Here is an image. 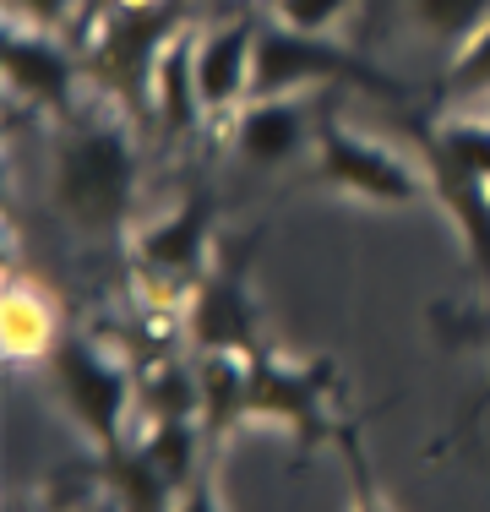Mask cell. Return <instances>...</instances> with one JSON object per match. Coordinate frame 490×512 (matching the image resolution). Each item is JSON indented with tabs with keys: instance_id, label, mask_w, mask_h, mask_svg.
Returning a JSON list of instances; mask_svg holds the SVG:
<instances>
[{
	"instance_id": "cell-18",
	"label": "cell",
	"mask_w": 490,
	"mask_h": 512,
	"mask_svg": "<svg viewBox=\"0 0 490 512\" xmlns=\"http://www.w3.org/2000/svg\"><path fill=\"white\" fill-rule=\"evenodd\" d=\"M409 22L425 39H441L458 50L463 39H474L490 22V0H409Z\"/></svg>"
},
{
	"instance_id": "cell-2",
	"label": "cell",
	"mask_w": 490,
	"mask_h": 512,
	"mask_svg": "<svg viewBox=\"0 0 490 512\" xmlns=\"http://www.w3.org/2000/svg\"><path fill=\"white\" fill-rule=\"evenodd\" d=\"M44 376L55 387L66 420L93 442L98 458H115L131 447V420H137V371L104 349L88 333H66L55 355L44 360Z\"/></svg>"
},
{
	"instance_id": "cell-1",
	"label": "cell",
	"mask_w": 490,
	"mask_h": 512,
	"mask_svg": "<svg viewBox=\"0 0 490 512\" xmlns=\"http://www.w3.org/2000/svg\"><path fill=\"white\" fill-rule=\"evenodd\" d=\"M142 153L120 109L77 104L60 120L49 158V202L77 235H120L137 207Z\"/></svg>"
},
{
	"instance_id": "cell-13",
	"label": "cell",
	"mask_w": 490,
	"mask_h": 512,
	"mask_svg": "<svg viewBox=\"0 0 490 512\" xmlns=\"http://www.w3.org/2000/svg\"><path fill=\"white\" fill-rule=\"evenodd\" d=\"M66 338L60 327V300L44 284H33L28 273L6 278V295H0V349L11 365H44L55 355V344Z\"/></svg>"
},
{
	"instance_id": "cell-16",
	"label": "cell",
	"mask_w": 490,
	"mask_h": 512,
	"mask_svg": "<svg viewBox=\"0 0 490 512\" xmlns=\"http://www.w3.org/2000/svg\"><path fill=\"white\" fill-rule=\"evenodd\" d=\"M137 420H202V387H196V360H158L153 371H137Z\"/></svg>"
},
{
	"instance_id": "cell-20",
	"label": "cell",
	"mask_w": 490,
	"mask_h": 512,
	"mask_svg": "<svg viewBox=\"0 0 490 512\" xmlns=\"http://www.w3.org/2000/svg\"><path fill=\"white\" fill-rule=\"evenodd\" d=\"M360 0H273V22L284 28H300V33H338V22Z\"/></svg>"
},
{
	"instance_id": "cell-11",
	"label": "cell",
	"mask_w": 490,
	"mask_h": 512,
	"mask_svg": "<svg viewBox=\"0 0 490 512\" xmlns=\"http://www.w3.org/2000/svg\"><path fill=\"white\" fill-rule=\"evenodd\" d=\"M322 93H284V99H251L229 120V142H235L240 164L251 169H289L300 153L316 148V126H322Z\"/></svg>"
},
{
	"instance_id": "cell-15",
	"label": "cell",
	"mask_w": 490,
	"mask_h": 512,
	"mask_svg": "<svg viewBox=\"0 0 490 512\" xmlns=\"http://www.w3.org/2000/svg\"><path fill=\"white\" fill-rule=\"evenodd\" d=\"M196 387H202V431L224 442L245 425V355H196Z\"/></svg>"
},
{
	"instance_id": "cell-4",
	"label": "cell",
	"mask_w": 490,
	"mask_h": 512,
	"mask_svg": "<svg viewBox=\"0 0 490 512\" xmlns=\"http://www.w3.org/2000/svg\"><path fill=\"white\" fill-rule=\"evenodd\" d=\"M311 175L333 197L371 207H420L431 197V175H425L420 153H398L365 131L343 126L333 109H322V126H316Z\"/></svg>"
},
{
	"instance_id": "cell-24",
	"label": "cell",
	"mask_w": 490,
	"mask_h": 512,
	"mask_svg": "<svg viewBox=\"0 0 490 512\" xmlns=\"http://www.w3.org/2000/svg\"><path fill=\"white\" fill-rule=\"evenodd\" d=\"M480 414H490V382L480 387V393H474V404H469V414H463V420H458V431H469V425L480 420Z\"/></svg>"
},
{
	"instance_id": "cell-8",
	"label": "cell",
	"mask_w": 490,
	"mask_h": 512,
	"mask_svg": "<svg viewBox=\"0 0 490 512\" xmlns=\"http://www.w3.org/2000/svg\"><path fill=\"white\" fill-rule=\"evenodd\" d=\"M0 66H6V88L17 104L39 109V115L66 120L82 104V60L60 44L55 28L6 17V44H0Z\"/></svg>"
},
{
	"instance_id": "cell-14",
	"label": "cell",
	"mask_w": 490,
	"mask_h": 512,
	"mask_svg": "<svg viewBox=\"0 0 490 512\" xmlns=\"http://www.w3.org/2000/svg\"><path fill=\"white\" fill-rule=\"evenodd\" d=\"M147 99H153V109H158V120H164L169 137H186V131L207 126L202 93H196V33L191 28H180L175 39H169V50L158 55V71H153Z\"/></svg>"
},
{
	"instance_id": "cell-3",
	"label": "cell",
	"mask_w": 490,
	"mask_h": 512,
	"mask_svg": "<svg viewBox=\"0 0 490 512\" xmlns=\"http://www.w3.org/2000/svg\"><path fill=\"white\" fill-rule=\"evenodd\" d=\"M338 371L333 360H289L273 344L245 360V425H273L305 453L322 442H343V425L333 420Z\"/></svg>"
},
{
	"instance_id": "cell-25",
	"label": "cell",
	"mask_w": 490,
	"mask_h": 512,
	"mask_svg": "<svg viewBox=\"0 0 490 512\" xmlns=\"http://www.w3.org/2000/svg\"><path fill=\"white\" fill-rule=\"evenodd\" d=\"M120 6H153V0H120Z\"/></svg>"
},
{
	"instance_id": "cell-6",
	"label": "cell",
	"mask_w": 490,
	"mask_h": 512,
	"mask_svg": "<svg viewBox=\"0 0 490 512\" xmlns=\"http://www.w3.org/2000/svg\"><path fill=\"white\" fill-rule=\"evenodd\" d=\"M213 224H218V207L207 191H191V197H180L164 218L142 224L137 235H131V256H137L142 284L164 300H186L207 278V267L218 262L213 256Z\"/></svg>"
},
{
	"instance_id": "cell-19",
	"label": "cell",
	"mask_w": 490,
	"mask_h": 512,
	"mask_svg": "<svg viewBox=\"0 0 490 512\" xmlns=\"http://www.w3.org/2000/svg\"><path fill=\"white\" fill-rule=\"evenodd\" d=\"M441 88L452 99H480V93H490V22L452 50L447 71H441Z\"/></svg>"
},
{
	"instance_id": "cell-22",
	"label": "cell",
	"mask_w": 490,
	"mask_h": 512,
	"mask_svg": "<svg viewBox=\"0 0 490 512\" xmlns=\"http://www.w3.org/2000/svg\"><path fill=\"white\" fill-rule=\"evenodd\" d=\"M71 11H77V0H6V17L17 22H39V28H66Z\"/></svg>"
},
{
	"instance_id": "cell-7",
	"label": "cell",
	"mask_w": 490,
	"mask_h": 512,
	"mask_svg": "<svg viewBox=\"0 0 490 512\" xmlns=\"http://www.w3.org/2000/svg\"><path fill=\"white\" fill-rule=\"evenodd\" d=\"M186 344L191 355H262V300L251 289V267L240 256H218L207 278L186 295Z\"/></svg>"
},
{
	"instance_id": "cell-10",
	"label": "cell",
	"mask_w": 490,
	"mask_h": 512,
	"mask_svg": "<svg viewBox=\"0 0 490 512\" xmlns=\"http://www.w3.org/2000/svg\"><path fill=\"white\" fill-rule=\"evenodd\" d=\"M409 137H414V153H420L425 175H431V202L458 229V246L469 256L474 278L485 284V300H490V180L480 169H469L463 158H452L420 120L409 126Z\"/></svg>"
},
{
	"instance_id": "cell-12",
	"label": "cell",
	"mask_w": 490,
	"mask_h": 512,
	"mask_svg": "<svg viewBox=\"0 0 490 512\" xmlns=\"http://www.w3.org/2000/svg\"><path fill=\"white\" fill-rule=\"evenodd\" d=\"M256 22L235 17L218 28L196 33V93H202L207 120H235L251 104V77H256Z\"/></svg>"
},
{
	"instance_id": "cell-23",
	"label": "cell",
	"mask_w": 490,
	"mask_h": 512,
	"mask_svg": "<svg viewBox=\"0 0 490 512\" xmlns=\"http://www.w3.org/2000/svg\"><path fill=\"white\" fill-rule=\"evenodd\" d=\"M175 512H224V496H218V474H213V469L196 474L186 491H180Z\"/></svg>"
},
{
	"instance_id": "cell-17",
	"label": "cell",
	"mask_w": 490,
	"mask_h": 512,
	"mask_svg": "<svg viewBox=\"0 0 490 512\" xmlns=\"http://www.w3.org/2000/svg\"><path fill=\"white\" fill-rule=\"evenodd\" d=\"M202 447H207L202 420H158V425H142V436H137V453L175 491H186L196 474H202Z\"/></svg>"
},
{
	"instance_id": "cell-21",
	"label": "cell",
	"mask_w": 490,
	"mask_h": 512,
	"mask_svg": "<svg viewBox=\"0 0 490 512\" xmlns=\"http://www.w3.org/2000/svg\"><path fill=\"white\" fill-rule=\"evenodd\" d=\"M338 447H343V463H349V485H354V491H349V512H398V507H392L387 496H382V485H376V474H371V463H365L360 442H354V431L343 436Z\"/></svg>"
},
{
	"instance_id": "cell-9",
	"label": "cell",
	"mask_w": 490,
	"mask_h": 512,
	"mask_svg": "<svg viewBox=\"0 0 490 512\" xmlns=\"http://www.w3.org/2000/svg\"><path fill=\"white\" fill-rule=\"evenodd\" d=\"M186 28L175 11V0H153V6H120L104 22V33L93 39L88 77H98L109 93H147L153 88L158 55L169 50V39Z\"/></svg>"
},
{
	"instance_id": "cell-5",
	"label": "cell",
	"mask_w": 490,
	"mask_h": 512,
	"mask_svg": "<svg viewBox=\"0 0 490 512\" xmlns=\"http://www.w3.org/2000/svg\"><path fill=\"white\" fill-rule=\"evenodd\" d=\"M403 93L387 71H376L371 60H360L349 44H338L333 33H300L284 22H267L256 33V77H251V99H284V93Z\"/></svg>"
}]
</instances>
